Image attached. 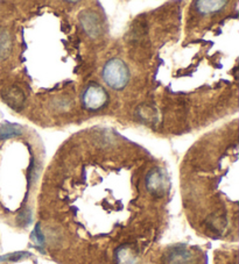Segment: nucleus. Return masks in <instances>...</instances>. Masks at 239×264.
I'll use <instances>...</instances> for the list:
<instances>
[{"mask_svg": "<svg viewBox=\"0 0 239 264\" xmlns=\"http://www.w3.org/2000/svg\"><path fill=\"white\" fill-rule=\"evenodd\" d=\"M103 79L114 90H123L130 79L128 65L119 58L110 59L103 68Z\"/></svg>", "mask_w": 239, "mask_h": 264, "instance_id": "obj_1", "label": "nucleus"}, {"mask_svg": "<svg viewBox=\"0 0 239 264\" xmlns=\"http://www.w3.org/2000/svg\"><path fill=\"white\" fill-rule=\"evenodd\" d=\"M107 103V94L98 84H90L83 94L85 109L90 111L100 110Z\"/></svg>", "mask_w": 239, "mask_h": 264, "instance_id": "obj_2", "label": "nucleus"}, {"mask_svg": "<svg viewBox=\"0 0 239 264\" xmlns=\"http://www.w3.org/2000/svg\"><path fill=\"white\" fill-rule=\"evenodd\" d=\"M146 187L149 192L155 196H162L167 189V181L162 171L152 170L146 177Z\"/></svg>", "mask_w": 239, "mask_h": 264, "instance_id": "obj_3", "label": "nucleus"}, {"mask_svg": "<svg viewBox=\"0 0 239 264\" xmlns=\"http://www.w3.org/2000/svg\"><path fill=\"white\" fill-rule=\"evenodd\" d=\"M196 258L192 251L186 248H175L169 254L168 264H195Z\"/></svg>", "mask_w": 239, "mask_h": 264, "instance_id": "obj_4", "label": "nucleus"}, {"mask_svg": "<svg viewBox=\"0 0 239 264\" xmlns=\"http://www.w3.org/2000/svg\"><path fill=\"white\" fill-rule=\"evenodd\" d=\"M196 5L200 12L212 13L223 9L224 5H226V2H197Z\"/></svg>", "mask_w": 239, "mask_h": 264, "instance_id": "obj_5", "label": "nucleus"}, {"mask_svg": "<svg viewBox=\"0 0 239 264\" xmlns=\"http://www.w3.org/2000/svg\"><path fill=\"white\" fill-rule=\"evenodd\" d=\"M11 49V38L5 28L0 27V58H5Z\"/></svg>", "mask_w": 239, "mask_h": 264, "instance_id": "obj_6", "label": "nucleus"}, {"mask_svg": "<svg viewBox=\"0 0 239 264\" xmlns=\"http://www.w3.org/2000/svg\"><path fill=\"white\" fill-rule=\"evenodd\" d=\"M22 133L21 128L16 125H6L0 127V140L9 139V137L20 135Z\"/></svg>", "mask_w": 239, "mask_h": 264, "instance_id": "obj_7", "label": "nucleus"}, {"mask_svg": "<svg viewBox=\"0 0 239 264\" xmlns=\"http://www.w3.org/2000/svg\"><path fill=\"white\" fill-rule=\"evenodd\" d=\"M117 256H118L119 262H121L122 264H129L132 262V259H133V256L132 254H131L130 249H126V248L119 249V254Z\"/></svg>", "mask_w": 239, "mask_h": 264, "instance_id": "obj_8", "label": "nucleus"}]
</instances>
